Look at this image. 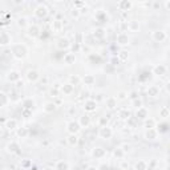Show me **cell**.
<instances>
[{"label": "cell", "mask_w": 170, "mask_h": 170, "mask_svg": "<svg viewBox=\"0 0 170 170\" xmlns=\"http://www.w3.org/2000/svg\"><path fill=\"white\" fill-rule=\"evenodd\" d=\"M11 52H12L13 57H16L17 60H21L27 56L28 49H27V47L24 45V44H13L12 48H11Z\"/></svg>", "instance_id": "6da1fadb"}, {"label": "cell", "mask_w": 170, "mask_h": 170, "mask_svg": "<svg viewBox=\"0 0 170 170\" xmlns=\"http://www.w3.org/2000/svg\"><path fill=\"white\" fill-rule=\"evenodd\" d=\"M49 13V10L47 6H44V4H39V6L35 8L33 11V15L37 17V19H45Z\"/></svg>", "instance_id": "7a4b0ae2"}, {"label": "cell", "mask_w": 170, "mask_h": 170, "mask_svg": "<svg viewBox=\"0 0 170 170\" xmlns=\"http://www.w3.org/2000/svg\"><path fill=\"white\" fill-rule=\"evenodd\" d=\"M96 109H97V102L95 101V98H88V100H85L84 110L87 112V113H93V112H96Z\"/></svg>", "instance_id": "3957f363"}, {"label": "cell", "mask_w": 170, "mask_h": 170, "mask_svg": "<svg viewBox=\"0 0 170 170\" xmlns=\"http://www.w3.org/2000/svg\"><path fill=\"white\" fill-rule=\"evenodd\" d=\"M80 125L77 121H74V120H70V121L66 124V132L69 134H77L80 132Z\"/></svg>", "instance_id": "277c9868"}, {"label": "cell", "mask_w": 170, "mask_h": 170, "mask_svg": "<svg viewBox=\"0 0 170 170\" xmlns=\"http://www.w3.org/2000/svg\"><path fill=\"white\" fill-rule=\"evenodd\" d=\"M116 41H117L118 45H128L129 41H130V37H129V35L126 32H120L117 35V37H116Z\"/></svg>", "instance_id": "5b68a950"}, {"label": "cell", "mask_w": 170, "mask_h": 170, "mask_svg": "<svg viewBox=\"0 0 170 170\" xmlns=\"http://www.w3.org/2000/svg\"><path fill=\"white\" fill-rule=\"evenodd\" d=\"M98 136L101 138H104V140H109V138L113 137V130H112V128H109V126H102V128H100Z\"/></svg>", "instance_id": "8992f818"}, {"label": "cell", "mask_w": 170, "mask_h": 170, "mask_svg": "<svg viewBox=\"0 0 170 170\" xmlns=\"http://www.w3.org/2000/svg\"><path fill=\"white\" fill-rule=\"evenodd\" d=\"M168 37V35L165 31H154L153 33H151V39L154 40V41H157V43H162L165 41Z\"/></svg>", "instance_id": "52a82bcc"}, {"label": "cell", "mask_w": 170, "mask_h": 170, "mask_svg": "<svg viewBox=\"0 0 170 170\" xmlns=\"http://www.w3.org/2000/svg\"><path fill=\"white\" fill-rule=\"evenodd\" d=\"M158 138V130L155 128H151V129H146L145 132V140L147 141H154Z\"/></svg>", "instance_id": "ba28073f"}, {"label": "cell", "mask_w": 170, "mask_h": 170, "mask_svg": "<svg viewBox=\"0 0 170 170\" xmlns=\"http://www.w3.org/2000/svg\"><path fill=\"white\" fill-rule=\"evenodd\" d=\"M25 76H27V80H28L29 83H37L40 80V73L35 69H29Z\"/></svg>", "instance_id": "9c48e42d"}, {"label": "cell", "mask_w": 170, "mask_h": 170, "mask_svg": "<svg viewBox=\"0 0 170 170\" xmlns=\"http://www.w3.org/2000/svg\"><path fill=\"white\" fill-rule=\"evenodd\" d=\"M56 47L57 49H60V51H64V49H68L70 48V41H69V39H66V37H61L57 40V43H56Z\"/></svg>", "instance_id": "30bf717a"}, {"label": "cell", "mask_w": 170, "mask_h": 170, "mask_svg": "<svg viewBox=\"0 0 170 170\" xmlns=\"http://www.w3.org/2000/svg\"><path fill=\"white\" fill-rule=\"evenodd\" d=\"M27 35H28L29 37H37L40 35V27L36 24L28 25V28H27Z\"/></svg>", "instance_id": "8fae6325"}, {"label": "cell", "mask_w": 170, "mask_h": 170, "mask_svg": "<svg viewBox=\"0 0 170 170\" xmlns=\"http://www.w3.org/2000/svg\"><path fill=\"white\" fill-rule=\"evenodd\" d=\"M12 43L11 35L8 32H0V45L2 47H7Z\"/></svg>", "instance_id": "7c38bea8"}, {"label": "cell", "mask_w": 170, "mask_h": 170, "mask_svg": "<svg viewBox=\"0 0 170 170\" xmlns=\"http://www.w3.org/2000/svg\"><path fill=\"white\" fill-rule=\"evenodd\" d=\"M136 118L137 120H146V118H149V110H147L145 106H141V108H138L137 112H136Z\"/></svg>", "instance_id": "4fadbf2b"}, {"label": "cell", "mask_w": 170, "mask_h": 170, "mask_svg": "<svg viewBox=\"0 0 170 170\" xmlns=\"http://www.w3.org/2000/svg\"><path fill=\"white\" fill-rule=\"evenodd\" d=\"M117 7L120 11H130L133 7V3L130 0H121V2L117 3Z\"/></svg>", "instance_id": "5bb4252c"}, {"label": "cell", "mask_w": 170, "mask_h": 170, "mask_svg": "<svg viewBox=\"0 0 170 170\" xmlns=\"http://www.w3.org/2000/svg\"><path fill=\"white\" fill-rule=\"evenodd\" d=\"M20 72L19 70H10V72L7 73V80L11 83H17L20 80Z\"/></svg>", "instance_id": "9a60e30c"}, {"label": "cell", "mask_w": 170, "mask_h": 170, "mask_svg": "<svg viewBox=\"0 0 170 170\" xmlns=\"http://www.w3.org/2000/svg\"><path fill=\"white\" fill-rule=\"evenodd\" d=\"M55 170H70V165L64 159L56 161L55 162Z\"/></svg>", "instance_id": "2e32d148"}, {"label": "cell", "mask_w": 170, "mask_h": 170, "mask_svg": "<svg viewBox=\"0 0 170 170\" xmlns=\"http://www.w3.org/2000/svg\"><path fill=\"white\" fill-rule=\"evenodd\" d=\"M19 150H20V145L17 144L16 141H11L10 144L7 145V151H8V153H11V154L19 153Z\"/></svg>", "instance_id": "e0dca14e"}, {"label": "cell", "mask_w": 170, "mask_h": 170, "mask_svg": "<svg viewBox=\"0 0 170 170\" xmlns=\"http://www.w3.org/2000/svg\"><path fill=\"white\" fill-rule=\"evenodd\" d=\"M60 92H61L64 96H69V95H72V93L74 92V87H73V85H70L69 83H68V84H64V85H62V87L60 88Z\"/></svg>", "instance_id": "ac0fdd59"}, {"label": "cell", "mask_w": 170, "mask_h": 170, "mask_svg": "<svg viewBox=\"0 0 170 170\" xmlns=\"http://www.w3.org/2000/svg\"><path fill=\"white\" fill-rule=\"evenodd\" d=\"M62 28H64V24H62L61 20H53L52 21V32L53 33H60Z\"/></svg>", "instance_id": "d6986e66"}, {"label": "cell", "mask_w": 170, "mask_h": 170, "mask_svg": "<svg viewBox=\"0 0 170 170\" xmlns=\"http://www.w3.org/2000/svg\"><path fill=\"white\" fill-rule=\"evenodd\" d=\"M77 122L80 125V128H88L89 125H91V117H89L88 114H84V116L80 117V120Z\"/></svg>", "instance_id": "ffe728a7"}, {"label": "cell", "mask_w": 170, "mask_h": 170, "mask_svg": "<svg viewBox=\"0 0 170 170\" xmlns=\"http://www.w3.org/2000/svg\"><path fill=\"white\" fill-rule=\"evenodd\" d=\"M166 70H168V68L164 64H158L153 68V73L157 76H164V74H166Z\"/></svg>", "instance_id": "44dd1931"}, {"label": "cell", "mask_w": 170, "mask_h": 170, "mask_svg": "<svg viewBox=\"0 0 170 170\" xmlns=\"http://www.w3.org/2000/svg\"><path fill=\"white\" fill-rule=\"evenodd\" d=\"M56 104L53 101H48V102H45L44 104V106H43V110L45 112V113H53V112L56 110Z\"/></svg>", "instance_id": "7402d4cb"}, {"label": "cell", "mask_w": 170, "mask_h": 170, "mask_svg": "<svg viewBox=\"0 0 170 170\" xmlns=\"http://www.w3.org/2000/svg\"><path fill=\"white\" fill-rule=\"evenodd\" d=\"M6 128L8 129V130H15V129H17L19 128L17 126V120H15V118L6 120Z\"/></svg>", "instance_id": "603a6c76"}, {"label": "cell", "mask_w": 170, "mask_h": 170, "mask_svg": "<svg viewBox=\"0 0 170 170\" xmlns=\"http://www.w3.org/2000/svg\"><path fill=\"white\" fill-rule=\"evenodd\" d=\"M106 108L109 110H114L117 108V98L116 97H109L106 98Z\"/></svg>", "instance_id": "cb8c5ba5"}, {"label": "cell", "mask_w": 170, "mask_h": 170, "mask_svg": "<svg viewBox=\"0 0 170 170\" xmlns=\"http://www.w3.org/2000/svg\"><path fill=\"white\" fill-rule=\"evenodd\" d=\"M105 35H106V31L102 28V27H98V28L93 31V37L95 39H104Z\"/></svg>", "instance_id": "d4e9b609"}, {"label": "cell", "mask_w": 170, "mask_h": 170, "mask_svg": "<svg viewBox=\"0 0 170 170\" xmlns=\"http://www.w3.org/2000/svg\"><path fill=\"white\" fill-rule=\"evenodd\" d=\"M128 29L130 31V32H138L140 31V23H138L137 20H132L128 23Z\"/></svg>", "instance_id": "484cf974"}, {"label": "cell", "mask_w": 170, "mask_h": 170, "mask_svg": "<svg viewBox=\"0 0 170 170\" xmlns=\"http://www.w3.org/2000/svg\"><path fill=\"white\" fill-rule=\"evenodd\" d=\"M105 154H106V151L104 147H95V150L92 151V155L96 158H102Z\"/></svg>", "instance_id": "4316f807"}, {"label": "cell", "mask_w": 170, "mask_h": 170, "mask_svg": "<svg viewBox=\"0 0 170 170\" xmlns=\"http://www.w3.org/2000/svg\"><path fill=\"white\" fill-rule=\"evenodd\" d=\"M83 83L85 85H93L96 83V77L93 74H85L83 77Z\"/></svg>", "instance_id": "83f0119b"}, {"label": "cell", "mask_w": 170, "mask_h": 170, "mask_svg": "<svg viewBox=\"0 0 170 170\" xmlns=\"http://www.w3.org/2000/svg\"><path fill=\"white\" fill-rule=\"evenodd\" d=\"M159 95V88L155 87V85H153V87H149V89H147V96L149 97H157Z\"/></svg>", "instance_id": "f1b7e54d"}, {"label": "cell", "mask_w": 170, "mask_h": 170, "mask_svg": "<svg viewBox=\"0 0 170 170\" xmlns=\"http://www.w3.org/2000/svg\"><path fill=\"white\" fill-rule=\"evenodd\" d=\"M66 142L70 145V146H76L79 144V137L77 134H69L68 138H66Z\"/></svg>", "instance_id": "f546056e"}, {"label": "cell", "mask_w": 170, "mask_h": 170, "mask_svg": "<svg viewBox=\"0 0 170 170\" xmlns=\"http://www.w3.org/2000/svg\"><path fill=\"white\" fill-rule=\"evenodd\" d=\"M74 60H76V57H74L73 53H65L64 55V64L70 65V64H73L74 62Z\"/></svg>", "instance_id": "4dcf8cb0"}, {"label": "cell", "mask_w": 170, "mask_h": 170, "mask_svg": "<svg viewBox=\"0 0 170 170\" xmlns=\"http://www.w3.org/2000/svg\"><path fill=\"white\" fill-rule=\"evenodd\" d=\"M8 102H10V97H8L4 92H0V108H4Z\"/></svg>", "instance_id": "1f68e13d"}, {"label": "cell", "mask_w": 170, "mask_h": 170, "mask_svg": "<svg viewBox=\"0 0 170 170\" xmlns=\"http://www.w3.org/2000/svg\"><path fill=\"white\" fill-rule=\"evenodd\" d=\"M17 27H19V28H28V20H27V17H19V19H17Z\"/></svg>", "instance_id": "d6a6232c"}, {"label": "cell", "mask_w": 170, "mask_h": 170, "mask_svg": "<svg viewBox=\"0 0 170 170\" xmlns=\"http://www.w3.org/2000/svg\"><path fill=\"white\" fill-rule=\"evenodd\" d=\"M23 106H24V109L31 110L35 106V101L32 98H25V100H23Z\"/></svg>", "instance_id": "836d02e7"}, {"label": "cell", "mask_w": 170, "mask_h": 170, "mask_svg": "<svg viewBox=\"0 0 170 170\" xmlns=\"http://www.w3.org/2000/svg\"><path fill=\"white\" fill-rule=\"evenodd\" d=\"M117 57H118V61L125 62V61L129 60V53H128L126 51H121V52L117 53Z\"/></svg>", "instance_id": "e575fe53"}, {"label": "cell", "mask_w": 170, "mask_h": 170, "mask_svg": "<svg viewBox=\"0 0 170 170\" xmlns=\"http://www.w3.org/2000/svg\"><path fill=\"white\" fill-rule=\"evenodd\" d=\"M28 134H29V132L27 128H17V136L20 138H25Z\"/></svg>", "instance_id": "d590c367"}, {"label": "cell", "mask_w": 170, "mask_h": 170, "mask_svg": "<svg viewBox=\"0 0 170 170\" xmlns=\"http://www.w3.org/2000/svg\"><path fill=\"white\" fill-rule=\"evenodd\" d=\"M134 169L136 170H147V164L145 162V161H138V162L136 164V166H134Z\"/></svg>", "instance_id": "8d00e7d4"}, {"label": "cell", "mask_w": 170, "mask_h": 170, "mask_svg": "<svg viewBox=\"0 0 170 170\" xmlns=\"http://www.w3.org/2000/svg\"><path fill=\"white\" fill-rule=\"evenodd\" d=\"M118 117L122 118V120H128L129 117H130V112H129L128 109H121L118 113Z\"/></svg>", "instance_id": "74e56055"}, {"label": "cell", "mask_w": 170, "mask_h": 170, "mask_svg": "<svg viewBox=\"0 0 170 170\" xmlns=\"http://www.w3.org/2000/svg\"><path fill=\"white\" fill-rule=\"evenodd\" d=\"M80 81H81V79H80L79 76H76V74L74 76H69V84L73 85V87H74V85H79Z\"/></svg>", "instance_id": "f35d334b"}, {"label": "cell", "mask_w": 170, "mask_h": 170, "mask_svg": "<svg viewBox=\"0 0 170 170\" xmlns=\"http://www.w3.org/2000/svg\"><path fill=\"white\" fill-rule=\"evenodd\" d=\"M169 108L168 106H162V108L159 109V117H164V118H166V117H169Z\"/></svg>", "instance_id": "ab89813d"}, {"label": "cell", "mask_w": 170, "mask_h": 170, "mask_svg": "<svg viewBox=\"0 0 170 170\" xmlns=\"http://www.w3.org/2000/svg\"><path fill=\"white\" fill-rule=\"evenodd\" d=\"M145 121V126L147 128V129H151V128H155V121L153 118H149V120H144Z\"/></svg>", "instance_id": "60d3db41"}, {"label": "cell", "mask_w": 170, "mask_h": 170, "mask_svg": "<svg viewBox=\"0 0 170 170\" xmlns=\"http://www.w3.org/2000/svg\"><path fill=\"white\" fill-rule=\"evenodd\" d=\"M113 155H114V157H117V158H120V159H122V157L125 155V153L118 147V149H116V150L113 151Z\"/></svg>", "instance_id": "b9f144b4"}, {"label": "cell", "mask_w": 170, "mask_h": 170, "mask_svg": "<svg viewBox=\"0 0 170 170\" xmlns=\"http://www.w3.org/2000/svg\"><path fill=\"white\" fill-rule=\"evenodd\" d=\"M70 16H72L73 17V19H79V17L80 16H81V15H80V11L77 10V8H72V10H70Z\"/></svg>", "instance_id": "7bdbcfd3"}, {"label": "cell", "mask_w": 170, "mask_h": 170, "mask_svg": "<svg viewBox=\"0 0 170 170\" xmlns=\"http://www.w3.org/2000/svg\"><path fill=\"white\" fill-rule=\"evenodd\" d=\"M126 97H128V93L126 92H125V91H120L117 93V97H116V98H117V101H118V100H125Z\"/></svg>", "instance_id": "ee69618b"}, {"label": "cell", "mask_w": 170, "mask_h": 170, "mask_svg": "<svg viewBox=\"0 0 170 170\" xmlns=\"http://www.w3.org/2000/svg\"><path fill=\"white\" fill-rule=\"evenodd\" d=\"M98 125H100V128L108 126V118H106V117H101L100 120H98Z\"/></svg>", "instance_id": "f6af8a7d"}, {"label": "cell", "mask_w": 170, "mask_h": 170, "mask_svg": "<svg viewBox=\"0 0 170 170\" xmlns=\"http://www.w3.org/2000/svg\"><path fill=\"white\" fill-rule=\"evenodd\" d=\"M8 97H10V101H15V102L20 101V97H19V95H17V93H15V92L11 93V95L8 96Z\"/></svg>", "instance_id": "bcb514c9"}, {"label": "cell", "mask_w": 170, "mask_h": 170, "mask_svg": "<svg viewBox=\"0 0 170 170\" xmlns=\"http://www.w3.org/2000/svg\"><path fill=\"white\" fill-rule=\"evenodd\" d=\"M59 93H60V91H59V88H57V87H55V88L51 89V96H52L53 98L59 97Z\"/></svg>", "instance_id": "7dc6e473"}, {"label": "cell", "mask_w": 170, "mask_h": 170, "mask_svg": "<svg viewBox=\"0 0 170 170\" xmlns=\"http://www.w3.org/2000/svg\"><path fill=\"white\" fill-rule=\"evenodd\" d=\"M70 48H72V53L74 55V52H77L80 51V48H81V44H77V43H74V44H70Z\"/></svg>", "instance_id": "c3c4849f"}, {"label": "cell", "mask_w": 170, "mask_h": 170, "mask_svg": "<svg viewBox=\"0 0 170 170\" xmlns=\"http://www.w3.org/2000/svg\"><path fill=\"white\" fill-rule=\"evenodd\" d=\"M132 102H133V105L136 106L137 109H138V108H141V106H142V100H141V98H136V100H133Z\"/></svg>", "instance_id": "681fc988"}, {"label": "cell", "mask_w": 170, "mask_h": 170, "mask_svg": "<svg viewBox=\"0 0 170 170\" xmlns=\"http://www.w3.org/2000/svg\"><path fill=\"white\" fill-rule=\"evenodd\" d=\"M128 97L130 98L132 101H133V100H136V98H138V92L133 91V92H130V95H128Z\"/></svg>", "instance_id": "f907efd6"}, {"label": "cell", "mask_w": 170, "mask_h": 170, "mask_svg": "<svg viewBox=\"0 0 170 170\" xmlns=\"http://www.w3.org/2000/svg\"><path fill=\"white\" fill-rule=\"evenodd\" d=\"M130 145H129V144H124L121 147H120V149H121L122 151H124V153H126V151H130Z\"/></svg>", "instance_id": "816d5d0a"}, {"label": "cell", "mask_w": 170, "mask_h": 170, "mask_svg": "<svg viewBox=\"0 0 170 170\" xmlns=\"http://www.w3.org/2000/svg\"><path fill=\"white\" fill-rule=\"evenodd\" d=\"M120 28H121V32H125V31H128V21H122V23L120 24Z\"/></svg>", "instance_id": "f5cc1de1"}, {"label": "cell", "mask_w": 170, "mask_h": 170, "mask_svg": "<svg viewBox=\"0 0 170 170\" xmlns=\"http://www.w3.org/2000/svg\"><path fill=\"white\" fill-rule=\"evenodd\" d=\"M101 100H104V95H102V93H98V95H97V100H95V101L97 102V101H101Z\"/></svg>", "instance_id": "db71d44e"}, {"label": "cell", "mask_w": 170, "mask_h": 170, "mask_svg": "<svg viewBox=\"0 0 170 170\" xmlns=\"http://www.w3.org/2000/svg\"><path fill=\"white\" fill-rule=\"evenodd\" d=\"M23 166H24V168H28V166H32V164H31L29 161H24V162H23Z\"/></svg>", "instance_id": "11a10c76"}, {"label": "cell", "mask_w": 170, "mask_h": 170, "mask_svg": "<svg viewBox=\"0 0 170 170\" xmlns=\"http://www.w3.org/2000/svg\"><path fill=\"white\" fill-rule=\"evenodd\" d=\"M128 166H129V165H128L126 162H122V164H121V168H122V169H126Z\"/></svg>", "instance_id": "9f6ffc18"}, {"label": "cell", "mask_w": 170, "mask_h": 170, "mask_svg": "<svg viewBox=\"0 0 170 170\" xmlns=\"http://www.w3.org/2000/svg\"><path fill=\"white\" fill-rule=\"evenodd\" d=\"M87 170H98V168H96V166H88Z\"/></svg>", "instance_id": "6f0895ef"}, {"label": "cell", "mask_w": 170, "mask_h": 170, "mask_svg": "<svg viewBox=\"0 0 170 170\" xmlns=\"http://www.w3.org/2000/svg\"><path fill=\"white\" fill-rule=\"evenodd\" d=\"M16 84H17V87H23V81H20V80H19V81H17Z\"/></svg>", "instance_id": "680465c9"}, {"label": "cell", "mask_w": 170, "mask_h": 170, "mask_svg": "<svg viewBox=\"0 0 170 170\" xmlns=\"http://www.w3.org/2000/svg\"><path fill=\"white\" fill-rule=\"evenodd\" d=\"M165 7H166V8H168V10H169V7H170V2H169V0H168V2H166V3H165Z\"/></svg>", "instance_id": "91938a15"}, {"label": "cell", "mask_w": 170, "mask_h": 170, "mask_svg": "<svg viewBox=\"0 0 170 170\" xmlns=\"http://www.w3.org/2000/svg\"><path fill=\"white\" fill-rule=\"evenodd\" d=\"M43 170H55L53 168H45V169H43Z\"/></svg>", "instance_id": "94428289"}]
</instances>
